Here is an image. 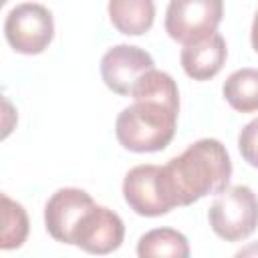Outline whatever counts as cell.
Instances as JSON below:
<instances>
[{
  "instance_id": "6da1fadb",
  "label": "cell",
  "mask_w": 258,
  "mask_h": 258,
  "mask_svg": "<svg viewBox=\"0 0 258 258\" xmlns=\"http://www.w3.org/2000/svg\"><path fill=\"white\" fill-rule=\"evenodd\" d=\"M175 206H191L206 196L224 191L232 177V161L222 141L206 137L163 165Z\"/></svg>"
},
{
  "instance_id": "7a4b0ae2",
  "label": "cell",
  "mask_w": 258,
  "mask_h": 258,
  "mask_svg": "<svg viewBox=\"0 0 258 258\" xmlns=\"http://www.w3.org/2000/svg\"><path fill=\"white\" fill-rule=\"evenodd\" d=\"M177 113L179 105L161 99H137L117 115V141L135 153L161 151L175 135Z\"/></svg>"
},
{
  "instance_id": "3957f363",
  "label": "cell",
  "mask_w": 258,
  "mask_h": 258,
  "mask_svg": "<svg viewBox=\"0 0 258 258\" xmlns=\"http://www.w3.org/2000/svg\"><path fill=\"white\" fill-rule=\"evenodd\" d=\"M214 234L226 242L246 240L258 226V198L248 185H232L218 194L208 210Z\"/></svg>"
},
{
  "instance_id": "277c9868",
  "label": "cell",
  "mask_w": 258,
  "mask_h": 258,
  "mask_svg": "<svg viewBox=\"0 0 258 258\" xmlns=\"http://www.w3.org/2000/svg\"><path fill=\"white\" fill-rule=\"evenodd\" d=\"M224 0H169L165 32L179 44H194L218 30Z\"/></svg>"
},
{
  "instance_id": "5b68a950",
  "label": "cell",
  "mask_w": 258,
  "mask_h": 258,
  "mask_svg": "<svg viewBox=\"0 0 258 258\" xmlns=\"http://www.w3.org/2000/svg\"><path fill=\"white\" fill-rule=\"evenodd\" d=\"M4 36L20 54H40L54 36L52 12L36 2L14 6L4 20Z\"/></svg>"
},
{
  "instance_id": "8992f818",
  "label": "cell",
  "mask_w": 258,
  "mask_h": 258,
  "mask_svg": "<svg viewBox=\"0 0 258 258\" xmlns=\"http://www.w3.org/2000/svg\"><path fill=\"white\" fill-rule=\"evenodd\" d=\"M123 198L127 206L145 218H157L171 212L175 206L163 165H135L123 179Z\"/></svg>"
},
{
  "instance_id": "52a82bcc",
  "label": "cell",
  "mask_w": 258,
  "mask_h": 258,
  "mask_svg": "<svg viewBox=\"0 0 258 258\" xmlns=\"http://www.w3.org/2000/svg\"><path fill=\"white\" fill-rule=\"evenodd\" d=\"M151 69H155L151 54L133 44H117L101 58L103 83L121 97H129L139 79Z\"/></svg>"
},
{
  "instance_id": "ba28073f",
  "label": "cell",
  "mask_w": 258,
  "mask_h": 258,
  "mask_svg": "<svg viewBox=\"0 0 258 258\" xmlns=\"http://www.w3.org/2000/svg\"><path fill=\"white\" fill-rule=\"evenodd\" d=\"M95 206L91 194L79 187L56 189L44 206V226L46 232L60 244L73 246V236L83 216Z\"/></svg>"
},
{
  "instance_id": "9c48e42d",
  "label": "cell",
  "mask_w": 258,
  "mask_h": 258,
  "mask_svg": "<svg viewBox=\"0 0 258 258\" xmlns=\"http://www.w3.org/2000/svg\"><path fill=\"white\" fill-rule=\"evenodd\" d=\"M125 226L117 212L105 206H93L75 230L73 246L89 254H111L123 244Z\"/></svg>"
},
{
  "instance_id": "30bf717a",
  "label": "cell",
  "mask_w": 258,
  "mask_h": 258,
  "mask_svg": "<svg viewBox=\"0 0 258 258\" xmlns=\"http://www.w3.org/2000/svg\"><path fill=\"white\" fill-rule=\"evenodd\" d=\"M226 58H228V46L220 32H214L194 44H185L179 54L181 69L194 81L214 79L226 64Z\"/></svg>"
},
{
  "instance_id": "8fae6325",
  "label": "cell",
  "mask_w": 258,
  "mask_h": 258,
  "mask_svg": "<svg viewBox=\"0 0 258 258\" xmlns=\"http://www.w3.org/2000/svg\"><path fill=\"white\" fill-rule=\"evenodd\" d=\"M111 24L127 36H141L151 30L155 20L153 0H109Z\"/></svg>"
},
{
  "instance_id": "7c38bea8",
  "label": "cell",
  "mask_w": 258,
  "mask_h": 258,
  "mask_svg": "<svg viewBox=\"0 0 258 258\" xmlns=\"http://www.w3.org/2000/svg\"><path fill=\"white\" fill-rule=\"evenodd\" d=\"M137 256L141 258H187V238L173 228H155L145 232L137 242Z\"/></svg>"
},
{
  "instance_id": "4fadbf2b",
  "label": "cell",
  "mask_w": 258,
  "mask_h": 258,
  "mask_svg": "<svg viewBox=\"0 0 258 258\" xmlns=\"http://www.w3.org/2000/svg\"><path fill=\"white\" fill-rule=\"evenodd\" d=\"M224 99L238 113H256L258 111V69H238L234 71L224 87Z\"/></svg>"
},
{
  "instance_id": "5bb4252c",
  "label": "cell",
  "mask_w": 258,
  "mask_h": 258,
  "mask_svg": "<svg viewBox=\"0 0 258 258\" xmlns=\"http://www.w3.org/2000/svg\"><path fill=\"white\" fill-rule=\"evenodd\" d=\"M2 238H0V248L2 250H12L20 248L26 242L28 236V216L24 208L10 200L6 194H2Z\"/></svg>"
},
{
  "instance_id": "9a60e30c",
  "label": "cell",
  "mask_w": 258,
  "mask_h": 258,
  "mask_svg": "<svg viewBox=\"0 0 258 258\" xmlns=\"http://www.w3.org/2000/svg\"><path fill=\"white\" fill-rule=\"evenodd\" d=\"M238 149L244 161L258 169V117L246 123L238 135Z\"/></svg>"
},
{
  "instance_id": "2e32d148",
  "label": "cell",
  "mask_w": 258,
  "mask_h": 258,
  "mask_svg": "<svg viewBox=\"0 0 258 258\" xmlns=\"http://www.w3.org/2000/svg\"><path fill=\"white\" fill-rule=\"evenodd\" d=\"M250 42H252V48L258 52V10L254 14V20H252V30H250Z\"/></svg>"
}]
</instances>
